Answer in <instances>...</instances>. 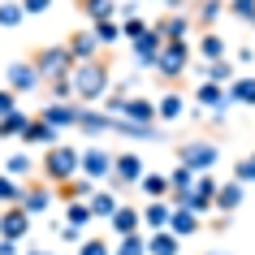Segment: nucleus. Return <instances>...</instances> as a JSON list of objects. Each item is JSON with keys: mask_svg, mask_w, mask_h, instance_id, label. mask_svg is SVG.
Instances as JSON below:
<instances>
[{"mask_svg": "<svg viewBox=\"0 0 255 255\" xmlns=\"http://www.w3.org/2000/svg\"><path fill=\"white\" fill-rule=\"evenodd\" d=\"M199 74H203V78H212V82H221V87H229V82L238 78V69H234V61H229V56H221V61H203Z\"/></svg>", "mask_w": 255, "mask_h": 255, "instance_id": "27", "label": "nucleus"}, {"mask_svg": "<svg viewBox=\"0 0 255 255\" xmlns=\"http://www.w3.org/2000/svg\"><path fill=\"white\" fill-rule=\"evenodd\" d=\"M242 199H247V186H242L238 177H234V182H221V190H216V208H221V212H238Z\"/></svg>", "mask_w": 255, "mask_h": 255, "instance_id": "26", "label": "nucleus"}, {"mask_svg": "<svg viewBox=\"0 0 255 255\" xmlns=\"http://www.w3.org/2000/svg\"><path fill=\"white\" fill-rule=\"evenodd\" d=\"M30 169H35V160H30L26 151H13V156L4 160V173H13V177H30Z\"/></svg>", "mask_w": 255, "mask_h": 255, "instance_id": "40", "label": "nucleus"}, {"mask_svg": "<svg viewBox=\"0 0 255 255\" xmlns=\"http://www.w3.org/2000/svg\"><path fill=\"white\" fill-rule=\"evenodd\" d=\"M195 104H203V108H212V113H229V104H234V100H229V87H221V82H199V87H195Z\"/></svg>", "mask_w": 255, "mask_h": 255, "instance_id": "16", "label": "nucleus"}, {"mask_svg": "<svg viewBox=\"0 0 255 255\" xmlns=\"http://www.w3.org/2000/svg\"><path fill=\"white\" fill-rule=\"evenodd\" d=\"M56 229V238H65V242H82V225H69V221H61V225H52Z\"/></svg>", "mask_w": 255, "mask_h": 255, "instance_id": "46", "label": "nucleus"}, {"mask_svg": "<svg viewBox=\"0 0 255 255\" xmlns=\"http://www.w3.org/2000/svg\"><path fill=\"white\" fill-rule=\"evenodd\" d=\"M39 169H43V177H48L52 186H61V182H69V177L82 173V151L69 147V143H52V147H43Z\"/></svg>", "mask_w": 255, "mask_h": 255, "instance_id": "2", "label": "nucleus"}, {"mask_svg": "<svg viewBox=\"0 0 255 255\" xmlns=\"http://www.w3.org/2000/svg\"><path fill=\"white\" fill-rule=\"evenodd\" d=\"M82 177H91V182H108L113 177V151L108 147H82Z\"/></svg>", "mask_w": 255, "mask_h": 255, "instance_id": "10", "label": "nucleus"}, {"mask_svg": "<svg viewBox=\"0 0 255 255\" xmlns=\"http://www.w3.org/2000/svg\"><path fill=\"white\" fill-rule=\"evenodd\" d=\"M138 190H143L147 199H169L173 182H169V173H143L138 177Z\"/></svg>", "mask_w": 255, "mask_h": 255, "instance_id": "29", "label": "nucleus"}, {"mask_svg": "<svg viewBox=\"0 0 255 255\" xmlns=\"http://www.w3.org/2000/svg\"><path fill=\"white\" fill-rule=\"evenodd\" d=\"M121 117L143 121V126H160V108H156V100H147V95H130L126 108H121Z\"/></svg>", "mask_w": 255, "mask_h": 255, "instance_id": "17", "label": "nucleus"}, {"mask_svg": "<svg viewBox=\"0 0 255 255\" xmlns=\"http://www.w3.org/2000/svg\"><path fill=\"white\" fill-rule=\"evenodd\" d=\"M195 52H199L203 61H221V56H229V43H225V35H216V30H199Z\"/></svg>", "mask_w": 255, "mask_h": 255, "instance_id": "22", "label": "nucleus"}, {"mask_svg": "<svg viewBox=\"0 0 255 255\" xmlns=\"http://www.w3.org/2000/svg\"><path fill=\"white\" fill-rule=\"evenodd\" d=\"M113 255H147V234H143V229H138V234H126Z\"/></svg>", "mask_w": 255, "mask_h": 255, "instance_id": "38", "label": "nucleus"}, {"mask_svg": "<svg viewBox=\"0 0 255 255\" xmlns=\"http://www.w3.org/2000/svg\"><path fill=\"white\" fill-rule=\"evenodd\" d=\"M22 17H26V9H22V4H13V0H4V4H0V26H4V30L22 26Z\"/></svg>", "mask_w": 255, "mask_h": 255, "instance_id": "41", "label": "nucleus"}, {"mask_svg": "<svg viewBox=\"0 0 255 255\" xmlns=\"http://www.w3.org/2000/svg\"><path fill=\"white\" fill-rule=\"evenodd\" d=\"M147 173L143 160H138V151H117L113 156V177H108V186H138V177Z\"/></svg>", "mask_w": 255, "mask_h": 255, "instance_id": "6", "label": "nucleus"}, {"mask_svg": "<svg viewBox=\"0 0 255 255\" xmlns=\"http://www.w3.org/2000/svg\"><path fill=\"white\" fill-rule=\"evenodd\" d=\"M78 255H113V251H108V242H104V238H82Z\"/></svg>", "mask_w": 255, "mask_h": 255, "instance_id": "45", "label": "nucleus"}, {"mask_svg": "<svg viewBox=\"0 0 255 255\" xmlns=\"http://www.w3.org/2000/svg\"><path fill=\"white\" fill-rule=\"evenodd\" d=\"M22 9H26V13H48L52 0H22Z\"/></svg>", "mask_w": 255, "mask_h": 255, "instance_id": "48", "label": "nucleus"}, {"mask_svg": "<svg viewBox=\"0 0 255 255\" xmlns=\"http://www.w3.org/2000/svg\"><path fill=\"white\" fill-rule=\"evenodd\" d=\"M78 113H82L78 100H52L39 117L48 121V126H56V130H78Z\"/></svg>", "mask_w": 255, "mask_h": 255, "instance_id": "11", "label": "nucleus"}, {"mask_svg": "<svg viewBox=\"0 0 255 255\" xmlns=\"http://www.w3.org/2000/svg\"><path fill=\"white\" fill-rule=\"evenodd\" d=\"M35 69H39L43 82H56V78H69V69H74V52H69L65 43H43L30 52Z\"/></svg>", "mask_w": 255, "mask_h": 255, "instance_id": "3", "label": "nucleus"}, {"mask_svg": "<svg viewBox=\"0 0 255 255\" xmlns=\"http://www.w3.org/2000/svg\"><path fill=\"white\" fill-rule=\"evenodd\" d=\"M65 48H69V52H74V61H91V56H104V52H100L104 43H100V35H95L91 26L74 30V35H69V39H65Z\"/></svg>", "mask_w": 255, "mask_h": 255, "instance_id": "15", "label": "nucleus"}, {"mask_svg": "<svg viewBox=\"0 0 255 255\" xmlns=\"http://www.w3.org/2000/svg\"><path fill=\"white\" fill-rule=\"evenodd\" d=\"M156 108H160V126H169V121H177L186 113V100H182V91H164L156 100Z\"/></svg>", "mask_w": 255, "mask_h": 255, "instance_id": "30", "label": "nucleus"}, {"mask_svg": "<svg viewBox=\"0 0 255 255\" xmlns=\"http://www.w3.org/2000/svg\"><path fill=\"white\" fill-rule=\"evenodd\" d=\"M169 229H173L177 238H190V234H199V229H203V221H199V212H195V208H173Z\"/></svg>", "mask_w": 255, "mask_h": 255, "instance_id": "25", "label": "nucleus"}, {"mask_svg": "<svg viewBox=\"0 0 255 255\" xmlns=\"http://www.w3.org/2000/svg\"><path fill=\"white\" fill-rule=\"evenodd\" d=\"M225 9H229V0H199L190 17H195V26H199V30H216V22L225 17Z\"/></svg>", "mask_w": 255, "mask_h": 255, "instance_id": "21", "label": "nucleus"}, {"mask_svg": "<svg viewBox=\"0 0 255 255\" xmlns=\"http://www.w3.org/2000/svg\"><path fill=\"white\" fill-rule=\"evenodd\" d=\"M13 108H17V91H13V87H0V117L13 113Z\"/></svg>", "mask_w": 255, "mask_h": 255, "instance_id": "47", "label": "nucleus"}, {"mask_svg": "<svg viewBox=\"0 0 255 255\" xmlns=\"http://www.w3.org/2000/svg\"><path fill=\"white\" fill-rule=\"evenodd\" d=\"M30 126V113H22V108H13V113H4L0 117V138H22Z\"/></svg>", "mask_w": 255, "mask_h": 255, "instance_id": "31", "label": "nucleus"}, {"mask_svg": "<svg viewBox=\"0 0 255 255\" xmlns=\"http://www.w3.org/2000/svg\"><path fill=\"white\" fill-rule=\"evenodd\" d=\"M216 190H221V182H216L212 173H199V177H195V186H190V208H195L199 216H208L216 208Z\"/></svg>", "mask_w": 255, "mask_h": 255, "instance_id": "14", "label": "nucleus"}, {"mask_svg": "<svg viewBox=\"0 0 255 255\" xmlns=\"http://www.w3.org/2000/svg\"><path fill=\"white\" fill-rule=\"evenodd\" d=\"M151 26L160 30L164 39H190V26H195V17H190V13H164V17H156Z\"/></svg>", "mask_w": 255, "mask_h": 255, "instance_id": "19", "label": "nucleus"}, {"mask_svg": "<svg viewBox=\"0 0 255 255\" xmlns=\"http://www.w3.org/2000/svg\"><path fill=\"white\" fill-rule=\"evenodd\" d=\"M78 13L91 17V22H100V17H113V13H117V0H78Z\"/></svg>", "mask_w": 255, "mask_h": 255, "instance_id": "33", "label": "nucleus"}, {"mask_svg": "<svg viewBox=\"0 0 255 255\" xmlns=\"http://www.w3.org/2000/svg\"><path fill=\"white\" fill-rule=\"evenodd\" d=\"M169 216H173V203L169 199H147V208H143V229H169Z\"/></svg>", "mask_w": 255, "mask_h": 255, "instance_id": "23", "label": "nucleus"}, {"mask_svg": "<svg viewBox=\"0 0 255 255\" xmlns=\"http://www.w3.org/2000/svg\"><path fill=\"white\" fill-rule=\"evenodd\" d=\"M169 9L173 13H186V0H169Z\"/></svg>", "mask_w": 255, "mask_h": 255, "instance_id": "50", "label": "nucleus"}, {"mask_svg": "<svg viewBox=\"0 0 255 255\" xmlns=\"http://www.w3.org/2000/svg\"><path fill=\"white\" fill-rule=\"evenodd\" d=\"M229 17H238V22H251L255 26V0H229Z\"/></svg>", "mask_w": 255, "mask_h": 255, "instance_id": "43", "label": "nucleus"}, {"mask_svg": "<svg viewBox=\"0 0 255 255\" xmlns=\"http://www.w3.org/2000/svg\"><path fill=\"white\" fill-rule=\"evenodd\" d=\"M87 203H91V212H95V216H104V221H108V216H113V212H117V208H121L117 190H95V195H91V199H87Z\"/></svg>", "mask_w": 255, "mask_h": 255, "instance_id": "32", "label": "nucleus"}, {"mask_svg": "<svg viewBox=\"0 0 255 255\" xmlns=\"http://www.w3.org/2000/svg\"><path fill=\"white\" fill-rule=\"evenodd\" d=\"M190 61H195L190 39H164L160 56H156V74H160V78H169V82H177V78L190 69Z\"/></svg>", "mask_w": 255, "mask_h": 255, "instance_id": "4", "label": "nucleus"}, {"mask_svg": "<svg viewBox=\"0 0 255 255\" xmlns=\"http://www.w3.org/2000/svg\"><path fill=\"white\" fill-rule=\"evenodd\" d=\"M4 87H13L17 95H30L35 87H43V78H39V69H35V61H13V65L4 69Z\"/></svg>", "mask_w": 255, "mask_h": 255, "instance_id": "8", "label": "nucleus"}, {"mask_svg": "<svg viewBox=\"0 0 255 255\" xmlns=\"http://www.w3.org/2000/svg\"><path fill=\"white\" fill-rule=\"evenodd\" d=\"M143 30H147V22H143L138 13H126V17H121V39H126V43H130V39H138Z\"/></svg>", "mask_w": 255, "mask_h": 255, "instance_id": "42", "label": "nucleus"}, {"mask_svg": "<svg viewBox=\"0 0 255 255\" xmlns=\"http://www.w3.org/2000/svg\"><path fill=\"white\" fill-rule=\"evenodd\" d=\"M113 121H117V113L95 108V104H82V113H78V130H82V134H91V138H100V134H113Z\"/></svg>", "mask_w": 255, "mask_h": 255, "instance_id": "12", "label": "nucleus"}, {"mask_svg": "<svg viewBox=\"0 0 255 255\" xmlns=\"http://www.w3.org/2000/svg\"><path fill=\"white\" fill-rule=\"evenodd\" d=\"M22 143H26V147H52V143H61V130H56V126H48V121L35 113V117H30V126H26V134H22Z\"/></svg>", "mask_w": 255, "mask_h": 255, "instance_id": "18", "label": "nucleus"}, {"mask_svg": "<svg viewBox=\"0 0 255 255\" xmlns=\"http://www.w3.org/2000/svg\"><path fill=\"white\" fill-rule=\"evenodd\" d=\"M160 48H164V35L156 26H147L138 39H130V52H134V61L143 69H156V56H160Z\"/></svg>", "mask_w": 255, "mask_h": 255, "instance_id": "9", "label": "nucleus"}, {"mask_svg": "<svg viewBox=\"0 0 255 255\" xmlns=\"http://www.w3.org/2000/svg\"><path fill=\"white\" fill-rule=\"evenodd\" d=\"M91 203H87V199H74V203H65V221H69V225H82V229H87V225H91Z\"/></svg>", "mask_w": 255, "mask_h": 255, "instance_id": "36", "label": "nucleus"}, {"mask_svg": "<svg viewBox=\"0 0 255 255\" xmlns=\"http://www.w3.org/2000/svg\"><path fill=\"white\" fill-rule=\"evenodd\" d=\"M229 100L255 108V78H234V82H229Z\"/></svg>", "mask_w": 255, "mask_h": 255, "instance_id": "34", "label": "nucleus"}, {"mask_svg": "<svg viewBox=\"0 0 255 255\" xmlns=\"http://www.w3.org/2000/svg\"><path fill=\"white\" fill-rule=\"evenodd\" d=\"M216 160H221V147H216L212 138H190V143L177 147V164H186L195 173H212Z\"/></svg>", "mask_w": 255, "mask_h": 255, "instance_id": "5", "label": "nucleus"}, {"mask_svg": "<svg viewBox=\"0 0 255 255\" xmlns=\"http://www.w3.org/2000/svg\"><path fill=\"white\" fill-rule=\"evenodd\" d=\"M69 78H74V100H78V104H100L108 95V87H113V78H108V56L74 61Z\"/></svg>", "mask_w": 255, "mask_h": 255, "instance_id": "1", "label": "nucleus"}, {"mask_svg": "<svg viewBox=\"0 0 255 255\" xmlns=\"http://www.w3.org/2000/svg\"><path fill=\"white\" fill-rule=\"evenodd\" d=\"M22 199V182L13 173H0V208H9V203Z\"/></svg>", "mask_w": 255, "mask_h": 255, "instance_id": "37", "label": "nucleus"}, {"mask_svg": "<svg viewBox=\"0 0 255 255\" xmlns=\"http://www.w3.org/2000/svg\"><path fill=\"white\" fill-rule=\"evenodd\" d=\"M52 199H56V186L43 177V182H22V208H26L30 216H43L48 208H52Z\"/></svg>", "mask_w": 255, "mask_h": 255, "instance_id": "7", "label": "nucleus"}, {"mask_svg": "<svg viewBox=\"0 0 255 255\" xmlns=\"http://www.w3.org/2000/svg\"><path fill=\"white\" fill-rule=\"evenodd\" d=\"M234 177H238L242 186H247V182H255V151H247V156L234 164Z\"/></svg>", "mask_w": 255, "mask_h": 255, "instance_id": "44", "label": "nucleus"}, {"mask_svg": "<svg viewBox=\"0 0 255 255\" xmlns=\"http://www.w3.org/2000/svg\"><path fill=\"white\" fill-rule=\"evenodd\" d=\"M234 61H238V65H251V61H255V48H238V56H234Z\"/></svg>", "mask_w": 255, "mask_h": 255, "instance_id": "49", "label": "nucleus"}, {"mask_svg": "<svg viewBox=\"0 0 255 255\" xmlns=\"http://www.w3.org/2000/svg\"><path fill=\"white\" fill-rule=\"evenodd\" d=\"M126 100H130V82L117 78L113 87H108V95H104V108H108V113H121V108H126Z\"/></svg>", "mask_w": 255, "mask_h": 255, "instance_id": "35", "label": "nucleus"}, {"mask_svg": "<svg viewBox=\"0 0 255 255\" xmlns=\"http://www.w3.org/2000/svg\"><path fill=\"white\" fill-rule=\"evenodd\" d=\"M91 30L100 35V43H104V48L121 39V22H113V17H100V22H91Z\"/></svg>", "mask_w": 255, "mask_h": 255, "instance_id": "39", "label": "nucleus"}, {"mask_svg": "<svg viewBox=\"0 0 255 255\" xmlns=\"http://www.w3.org/2000/svg\"><path fill=\"white\" fill-rule=\"evenodd\" d=\"M212 255H221V251H212Z\"/></svg>", "mask_w": 255, "mask_h": 255, "instance_id": "51", "label": "nucleus"}, {"mask_svg": "<svg viewBox=\"0 0 255 255\" xmlns=\"http://www.w3.org/2000/svg\"><path fill=\"white\" fill-rule=\"evenodd\" d=\"M95 190H100V182H91V177H69V182H61V186H56V199H65V203L91 199Z\"/></svg>", "mask_w": 255, "mask_h": 255, "instance_id": "24", "label": "nucleus"}, {"mask_svg": "<svg viewBox=\"0 0 255 255\" xmlns=\"http://www.w3.org/2000/svg\"><path fill=\"white\" fill-rule=\"evenodd\" d=\"M177 247H182V238H177L173 229H156V234H147V255H177Z\"/></svg>", "mask_w": 255, "mask_h": 255, "instance_id": "28", "label": "nucleus"}, {"mask_svg": "<svg viewBox=\"0 0 255 255\" xmlns=\"http://www.w3.org/2000/svg\"><path fill=\"white\" fill-rule=\"evenodd\" d=\"M108 225H113V234H117V238L138 234V229H143V212H138V208H130V203H121L117 212L108 216Z\"/></svg>", "mask_w": 255, "mask_h": 255, "instance_id": "20", "label": "nucleus"}, {"mask_svg": "<svg viewBox=\"0 0 255 255\" xmlns=\"http://www.w3.org/2000/svg\"><path fill=\"white\" fill-rule=\"evenodd\" d=\"M30 234V212L22 208V203H9L4 212H0V238H13V242H22Z\"/></svg>", "mask_w": 255, "mask_h": 255, "instance_id": "13", "label": "nucleus"}]
</instances>
